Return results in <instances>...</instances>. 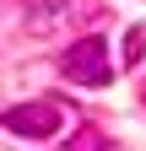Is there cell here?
<instances>
[{
  "label": "cell",
  "instance_id": "obj_2",
  "mask_svg": "<svg viewBox=\"0 0 146 151\" xmlns=\"http://www.w3.org/2000/svg\"><path fill=\"white\" fill-rule=\"evenodd\" d=\"M6 135H22V140H43V135H54L60 129V103H16V108H6Z\"/></svg>",
  "mask_w": 146,
  "mask_h": 151
},
{
  "label": "cell",
  "instance_id": "obj_1",
  "mask_svg": "<svg viewBox=\"0 0 146 151\" xmlns=\"http://www.w3.org/2000/svg\"><path fill=\"white\" fill-rule=\"evenodd\" d=\"M60 70L70 76V81H81V86H108V81H114V65H108V43H103L98 32L76 38V43L60 54Z\"/></svg>",
  "mask_w": 146,
  "mask_h": 151
},
{
  "label": "cell",
  "instance_id": "obj_4",
  "mask_svg": "<svg viewBox=\"0 0 146 151\" xmlns=\"http://www.w3.org/2000/svg\"><path fill=\"white\" fill-rule=\"evenodd\" d=\"M146 54V27H130V38H124V65H141Z\"/></svg>",
  "mask_w": 146,
  "mask_h": 151
},
{
  "label": "cell",
  "instance_id": "obj_3",
  "mask_svg": "<svg viewBox=\"0 0 146 151\" xmlns=\"http://www.w3.org/2000/svg\"><path fill=\"white\" fill-rule=\"evenodd\" d=\"M98 11H103L98 0H49L43 11H33V16H27V27H33V32H54L60 22H92Z\"/></svg>",
  "mask_w": 146,
  "mask_h": 151
}]
</instances>
